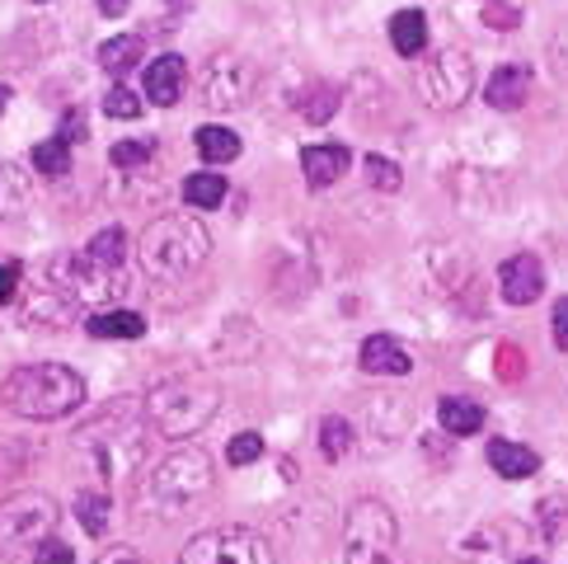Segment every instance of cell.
<instances>
[{
	"label": "cell",
	"mask_w": 568,
	"mask_h": 564,
	"mask_svg": "<svg viewBox=\"0 0 568 564\" xmlns=\"http://www.w3.org/2000/svg\"><path fill=\"white\" fill-rule=\"evenodd\" d=\"M526 94H531V67L526 62H507L489 75V85H484V104L498 109V113H513L526 104Z\"/></svg>",
	"instance_id": "cell-13"
},
{
	"label": "cell",
	"mask_w": 568,
	"mask_h": 564,
	"mask_svg": "<svg viewBox=\"0 0 568 564\" xmlns=\"http://www.w3.org/2000/svg\"><path fill=\"white\" fill-rule=\"evenodd\" d=\"M263 456V437L258 433H235L231 437V447H226V461L231 466H250V461Z\"/></svg>",
	"instance_id": "cell-35"
},
{
	"label": "cell",
	"mask_w": 568,
	"mask_h": 564,
	"mask_svg": "<svg viewBox=\"0 0 568 564\" xmlns=\"http://www.w3.org/2000/svg\"><path fill=\"white\" fill-rule=\"evenodd\" d=\"M409 367H414L409 349H404L399 339H390V334H372L367 344H362V372H372V376H404Z\"/></svg>",
	"instance_id": "cell-17"
},
{
	"label": "cell",
	"mask_w": 568,
	"mask_h": 564,
	"mask_svg": "<svg viewBox=\"0 0 568 564\" xmlns=\"http://www.w3.org/2000/svg\"><path fill=\"white\" fill-rule=\"evenodd\" d=\"M94 6H99V14L118 19V14H128V6H132V0H94Z\"/></svg>",
	"instance_id": "cell-42"
},
{
	"label": "cell",
	"mask_w": 568,
	"mask_h": 564,
	"mask_svg": "<svg viewBox=\"0 0 568 564\" xmlns=\"http://www.w3.org/2000/svg\"><path fill=\"white\" fill-rule=\"evenodd\" d=\"M141 62V38L136 33H123V38H109L104 48H99V67L113 71V75H123Z\"/></svg>",
	"instance_id": "cell-26"
},
{
	"label": "cell",
	"mask_w": 568,
	"mask_h": 564,
	"mask_svg": "<svg viewBox=\"0 0 568 564\" xmlns=\"http://www.w3.org/2000/svg\"><path fill=\"white\" fill-rule=\"evenodd\" d=\"M521 564H545V560H521Z\"/></svg>",
	"instance_id": "cell-44"
},
{
	"label": "cell",
	"mask_w": 568,
	"mask_h": 564,
	"mask_svg": "<svg viewBox=\"0 0 568 564\" xmlns=\"http://www.w3.org/2000/svg\"><path fill=\"white\" fill-rule=\"evenodd\" d=\"M33 564H75V551L67 541H43V546L33 551Z\"/></svg>",
	"instance_id": "cell-36"
},
{
	"label": "cell",
	"mask_w": 568,
	"mask_h": 564,
	"mask_svg": "<svg viewBox=\"0 0 568 564\" xmlns=\"http://www.w3.org/2000/svg\"><path fill=\"white\" fill-rule=\"evenodd\" d=\"M151 429H155L151 414L132 405V400H123V405H109L104 414H94L85 429L75 433V452H85L104 480H123L146 466Z\"/></svg>",
	"instance_id": "cell-1"
},
{
	"label": "cell",
	"mask_w": 568,
	"mask_h": 564,
	"mask_svg": "<svg viewBox=\"0 0 568 564\" xmlns=\"http://www.w3.org/2000/svg\"><path fill=\"white\" fill-rule=\"evenodd\" d=\"M362 170H367V184L381 189V193H395L404 184L399 165H395V160H385V155H367V160H362Z\"/></svg>",
	"instance_id": "cell-31"
},
{
	"label": "cell",
	"mask_w": 568,
	"mask_h": 564,
	"mask_svg": "<svg viewBox=\"0 0 568 564\" xmlns=\"http://www.w3.org/2000/svg\"><path fill=\"white\" fill-rule=\"evenodd\" d=\"M179 564H273L268 541L250 527H216L193 536Z\"/></svg>",
	"instance_id": "cell-11"
},
{
	"label": "cell",
	"mask_w": 568,
	"mask_h": 564,
	"mask_svg": "<svg viewBox=\"0 0 568 564\" xmlns=\"http://www.w3.org/2000/svg\"><path fill=\"white\" fill-rule=\"evenodd\" d=\"M202 104L212 113H231L240 104H250V94L258 90V67L240 52H216L207 67H202Z\"/></svg>",
	"instance_id": "cell-10"
},
{
	"label": "cell",
	"mask_w": 568,
	"mask_h": 564,
	"mask_svg": "<svg viewBox=\"0 0 568 564\" xmlns=\"http://www.w3.org/2000/svg\"><path fill=\"white\" fill-rule=\"evenodd\" d=\"M216 405H221V395H216L212 381H202V376H174V381H160V386L151 391L146 414H151L160 437L179 442V437H193V433L207 429Z\"/></svg>",
	"instance_id": "cell-5"
},
{
	"label": "cell",
	"mask_w": 568,
	"mask_h": 564,
	"mask_svg": "<svg viewBox=\"0 0 568 564\" xmlns=\"http://www.w3.org/2000/svg\"><path fill=\"white\" fill-rule=\"evenodd\" d=\"M390 43H395L399 57L418 62L423 48H428V14H423V10H399L390 19Z\"/></svg>",
	"instance_id": "cell-20"
},
{
	"label": "cell",
	"mask_w": 568,
	"mask_h": 564,
	"mask_svg": "<svg viewBox=\"0 0 568 564\" xmlns=\"http://www.w3.org/2000/svg\"><path fill=\"white\" fill-rule=\"evenodd\" d=\"M141 269H146L151 278H184L193 273L202 259L212 254V235L202 221L174 212V216H155L146 231H141Z\"/></svg>",
	"instance_id": "cell-4"
},
{
	"label": "cell",
	"mask_w": 568,
	"mask_h": 564,
	"mask_svg": "<svg viewBox=\"0 0 568 564\" xmlns=\"http://www.w3.org/2000/svg\"><path fill=\"white\" fill-rule=\"evenodd\" d=\"M197 155L207 160V165H231L240 155V137L231 128H216V123L197 128Z\"/></svg>",
	"instance_id": "cell-23"
},
{
	"label": "cell",
	"mask_w": 568,
	"mask_h": 564,
	"mask_svg": "<svg viewBox=\"0 0 568 564\" xmlns=\"http://www.w3.org/2000/svg\"><path fill=\"white\" fill-rule=\"evenodd\" d=\"M57 527V503L48 494H10L0 498V555L24 546H43V536Z\"/></svg>",
	"instance_id": "cell-9"
},
{
	"label": "cell",
	"mask_w": 568,
	"mask_h": 564,
	"mask_svg": "<svg viewBox=\"0 0 568 564\" xmlns=\"http://www.w3.org/2000/svg\"><path fill=\"white\" fill-rule=\"evenodd\" d=\"M155 160V137H136V141H118L109 151V165L113 170H146Z\"/></svg>",
	"instance_id": "cell-29"
},
{
	"label": "cell",
	"mask_w": 568,
	"mask_h": 564,
	"mask_svg": "<svg viewBox=\"0 0 568 564\" xmlns=\"http://www.w3.org/2000/svg\"><path fill=\"white\" fill-rule=\"evenodd\" d=\"M320 452L329 456V461L348 456V452H353V423L338 419V414H324V419H320Z\"/></svg>",
	"instance_id": "cell-27"
},
{
	"label": "cell",
	"mask_w": 568,
	"mask_h": 564,
	"mask_svg": "<svg viewBox=\"0 0 568 564\" xmlns=\"http://www.w3.org/2000/svg\"><path fill=\"white\" fill-rule=\"evenodd\" d=\"M33 165L43 170V174H67L71 170V141H62V137H48V141H38L33 147Z\"/></svg>",
	"instance_id": "cell-30"
},
{
	"label": "cell",
	"mask_w": 568,
	"mask_h": 564,
	"mask_svg": "<svg viewBox=\"0 0 568 564\" xmlns=\"http://www.w3.org/2000/svg\"><path fill=\"white\" fill-rule=\"evenodd\" d=\"M75 517H80V527H85L90 536H104V532H109V517H113L109 494L80 490V494H75Z\"/></svg>",
	"instance_id": "cell-24"
},
{
	"label": "cell",
	"mask_w": 568,
	"mask_h": 564,
	"mask_svg": "<svg viewBox=\"0 0 568 564\" xmlns=\"http://www.w3.org/2000/svg\"><path fill=\"white\" fill-rule=\"evenodd\" d=\"M540 532L550 536V541H559L564 536V522H568V503L559 498V494H550V498H540Z\"/></svg>",
	"instance_id": "cell-32"
},
{
	"label": "cell",
	"mask_w": 568,
	"mask_h": 564,
	"mask_svg": "<svg viewBox=\"0 0 568 564\" xmlns=\"http://www.w3.org/2000/svg\"><path fill=\"white\" fill-rule=\"evenodd\" d=\"M338 99H343V94H338L334 85H320V90L306 99V104H301V113H306L311 123H329V113L338 109Z\"/></svg>",
	"instance_id": "cell-34"
},
{
	"label": "cell",
	"mask_w": 568,
	"mask_h": 564,
	"mask_svg": "<svg viewBox=\"0 0 568 564\" xmlns=\"http://www.w3.org/2000/svg\"><path fill=\"white\" fill-rule=\"evenodd\" d=\"M395 513L376 498H362L348 508V522H343V564H390L395 560Z\"/></svg>",
	"instance_id": "cell-6"
},
{
	"label": "cell",
	"mask_w": 568,
	"mask_h": 564,
	"mask_svg": "<svg viewBox=\"0 0 568 564\" xmlns=\"http://www.w3.org/2000/svg\"><path fill=\"white\" fill-rule=\"evenodd\" d=\"M75 320V301L67 292H57L52 282H43L29 301H24V325L38 330V325H48V330H67Z\"/></svg>",
	"instance_id": "cell-16"
},
{
	"label": "cell",
	"mask_w": 568,
	"mask_h": 564,
	"mask_svg": "<svg viewBox=\"0 0 568 564\" xmlns=\"http://www.w3.org/2000/svg\"><path fill=\"white\" fill-rule=\"evenodd\" d=\"M104 113L109 118H123V123H132V118H141V99L128 90V85H113L104 94Z\"/></svg>",
	"instance_id": "cell-33"
},
{
	"label": "cell",
	"mask_w": 568,
	"mask_h": 564,
	"mask_svg": "<svg viewBox=\"0 0 568 564\" xmlns=\"http://www.w3.org/2000/svg\"><path fill=\"white\" fill-rule=\"evenodd\" d=\"M85 330H90L94 339H141V334H146V320H141L136 311H113V306H104V311H94V315L85 320Z\"/></svg>",
	"instance_id": "cell-21"
},
{
	"label": "cell",
	"mask_w": 568,
	"mask_h": 564,
	"mask_svg": "<svg viewBox=\"0 0 568 564\" xmlns=\"http://www.w3.org/2000/svg\"><path fill=\"white\" fill-rule=\"evenodd\" d=\"M437 423L446 437H470L484 429V405L470 395H442L437 400Z\"/></svg>",
	"instance_id": "cell-18"
},
{
	"label": "cell",
	"mask_w": 568,
	"mask_h": 564,
	"mask_svg": "<svg viewBox=\"0 0 568 564\" xmlns=\"http://www.w3.org/2000/svg\"><path fill=\"white\" fill-rule=\"evenodd\" d=\"M498 292L507 306H531V301L545 292V269H540V259L536 254H513V259H503V269H498Z\"/></svg>",
	"instance_id": "cell-12"
},
{
	"label": "cell",
	"mask_w": 568,
	"mask_h": 564,
	"mask_svg": "<svg viewBox=\"0 0 568 564\" xmlns=\"http://www.w3.org/2000/svg\"><path fill=\"white\" fill-rule=\"evenodd\" d=\"M29 198H33V184L24 179V170L6 160V165H0V221H14L29 208Z\"/></svg>",
	"instance_id": "cell-22"
},
{
	"label": "cell",
	"mask_w": 568,
	"mask_h": 564,
	"mask_svg": "<svg viewBox=\"0 0 568 564\" xmlns=\"http://www.w3.org/2000/svg\"><path fill=\"white\" fill-rule=\"evenodd\" d=\"M414 80H418L423 104L437 109V113H452L475 90V62H470V52H460V48H442L433 57H423Z\"/></svg>",
	"instance_id": "cell-7"
},
{
	"label": "cell",
	"mask_w": 568,
	"mask_h": 564,
	"mask_svg": "<svg viewBox=\"0 0 568 564\" xmlns=\"http://www.w3.org/2000/svg\"><path fill=\"white\" fill-rule=\"evenodd\" d=\"M484 24H489V29H517L521 10L517 6H484Z\"/></svg>",
	"instance_id": "cell-37"
},
{
	"label": "cell",
	"mask_w": 568,
	"mask_h": 564,
	"mask_svg": "<svg viewBox=\"0 0 568 564\" xmlns=\"http://www.w3.org/2000/svg\"><path fill=\"white\" fill-rule=\"evenodd\" d=\"M348 165H353V151L338 147V141H329V147H306V151H301V170H306V184H311V189L338 184V179L348 174Z\"/></svg>",
	"instance_id": "cell-15"
},
{
	"label": "cell",
	"mask_w": 568,
	"mask_h": 564,
	"mask_svg": "<svg viewBox=\"0 0 568 564\" xmlns=\"http://www.w3.org/2000/svg\"><path fill=\"white\" fill-rule=\"evenodd\" d=\"M489 466L503 480H526V475L540 471V456L531 447H521V442H513V437H494L489 442Z\"/></svg>",
	"instance_id": "cell-19"
},
{
	"label": "cell",
	"mask_w": 568,
	"mask_h": 564,
	"mask_svg": "<svg viewBox=\"0 0 568 564\" xmlns=\"http://www.w3.org/2000/svg\"><path fill=\"white\" fill-rule=\"evenodd\" d=\"M57 137H62V141H71V147H75V141H85V113H80V109H71V113L62 118V132H57Z\"/></svg>",
	"instance_id": "cell-39"
},
{
	"label": "cell",
	"mask_w": 568,
	"mask_h": 564,
	"mask_svg": "<svg viewBox=\"0 0 568 564\" xmlns=\"http://www.w3.org/2000/svg\"><path fill=\"white\" fill-rule=\"evenodd\" d=\"M184 85H189V62L184 57H155V62L146 67V99H155L160 109H174L179 99H184Z\"/></svg>",
	"instance_id": "cell-14"
},
{
	"label": "cell",
	"mask_w": 568,
	"mask_h": 564,
	"mask_svg": "<svg viewBox=\"0 0 568 564\" xmlns=\"http://www.w3.org/2000/svg\"><path fill=\"white\" fill-rule=\"evenodd\" d=\"M550 325H555V349H559V353H568V296H559V301H555Z\"/></svg>",
	"instance_id": "cell-38"
},
{
	"label": "cell",
	"mask_w": 568,
	"mask_h": 564,
	"mask_svg": "<svg viewBox=\"0 0 568 564\" xmlns=\"http://www.w3.org/2000/svg\"><path fill=\"white\" fill-rule=\"evenodd\" d=\"M48 282L57 292H67L71 301H80V306H109L123 292V269H99L85 250H75V254L52 259Z\"/></svg>",
	"instance_id": "cell-8"
},
{
	"label": "cell",
	"mask_w": 568,
	"mask_h": 564,
	"mask_svg": "<svg viewBox=\"0 0 568 564\" xmlns=\"http://www.w3.org/2000/svg\"><path fill=\"white\" fill-rule=\"evenodd\" d=\"M184 198H189V208H221L226 203V179L216 170H202L184 184Z\"/></svg>",
	"instance_id": "cell-28"
},
{
	"label": "cell",
	"mask_w": 568,
	"mask_h": 564,
	"mask_svg": "<svg viewBox=\"0 0 568 564\" xmlns=\"http://www.w3.org/2000/svg\"><path fill=\"white\" fill-rule=\"evenodd\" d=\"M6 109H10V90H6V85H0V113H6Z\"/></svg>",
	"instance_id": "cell-43"
},
{
	"label": "cell",
	"mask_w": 568,
	"mask_h": 564,
	"mask_svg": "<svg viewBox=\"0 0 568 564\" xmlns=\"http://www.w3.org/2000/svg\"><path fill=\"white\" fill-rule=\"evenodd\" d=\"M94 564H146V560H141L136 551H128V546H109Z\"/></svg>",
	"instance_id": "cell-41"
},
{
	"label": "cell",
	"mask_w": 568,
	"mask_h": 564,
	"mask_svg": "<svg viewBox=\"0 0 568 564\" xmlns=\"http://www.w3.org/2000/svg\"><path fill=\"white\" fill-rule=\"evenodd\" d=\"M212 456L202 447H179L165 461H155L146 480L136 485V508L141 513H160V517H179L189 513L197 498L212 494Z\"/></svg>",
	"instance_id": "cell-2"
},
{
	"label": "cell",
	"mask_w": 568,
	"mask_h": 564,
	"mask_svg": "<svg viewBox=\"0 0 568 564\" xmlns=\"http://www.w3.org/2000/svg\"><path fill=\"white\" fill-rule=\"evenodd\" d=\"M14 292H19V264H0V306L14 301Z\"/></svg>",
	"instance_id": "cell-40"
},
{
	"label": "cell",
	"mask_w": 568,
	"mask_h": 564,
	"mask_svg": "<svg viewBox=\"0 0 568 564\" xmlns=\"http://www.w3.org/2000/svg\"><path fill=\"white\" fill-rule=\"evenodd\" d=\"M0 400L19 419H62L85 405V376L62 367V362H29V367L6 376Z\"/></svg>",
	"instance_id": "cell-3"
},
{
	"label": "cell",
	"mask_w": 568,
	"mask_h": 564,
	"mask_svg": "<svg viewBox=\"0 0 568 564\" xmlns=\"http://www.w3.org/2000/svg\"><path fill=\"white\" fill-rule=\"evenodd\" d=\"M85 254L94 259L99 269H123V259H128V235H123V226H104V231H99L90 245H85Z\"/></svg>",
	"instance_id": "cell-25"
}]
</instances>
